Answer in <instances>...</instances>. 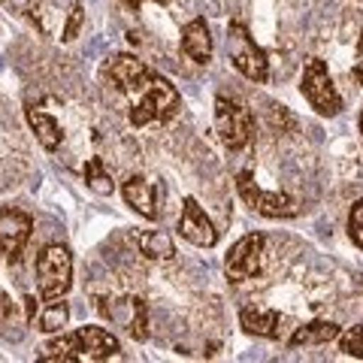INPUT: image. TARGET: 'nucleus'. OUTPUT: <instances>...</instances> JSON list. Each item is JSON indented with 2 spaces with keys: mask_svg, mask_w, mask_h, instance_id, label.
<instances>
[{
  "mask_svg": "<svg viewBox=\"0 0 363 363\" xmlns=\"http://www.w3.org/2000/svg\"><path fill=\"white\" fill-rule=\"evenodd\" d=\"M348 236L357 248H363V197L348 212Z\"/></svg>",
  "mask_w": 363,
  "mask_h": 363,
  "instance_id": "nucleus-22",
  "label": "nucleus"
},
{
  "mask_svg": "<svg viewBox=\"0 0 363 363\" xmlns=\"http://www.w3.org/2000/svg\"><path fill=\"white\" fill-rule=\"evenodd\" d=\"M360 133H363V109H360Z\"/></svg>",
  "mask_w": 363,
  "mask_h": 363,
  "instance_id": "nucleus-29",
  "label": "nucleus"
},
{
  "mask_svg": "<svg viewBox=\"0 0 363 363\" xmlns=\"http://www.w3.org/2000/svg\"><path fill=\"white\" fill-rule=\"evenodd\" d=\"M136 248H140V255L149 257V260H173L176 257V245L164 230L136 233Z\"/></svg>",
  "mask_w": 363,
  "mask_h": 363,
  "instance_id": "nucleus-17",
  "label": "nucleus"
},
{
  "mask_svg": "<svg viewBox=\"0 0 363 363\" xmlns=\"http://www.w3.org/2000/svg\"><path fill=\"white\" fill-rule=\"evenodd\" d=\"M339 336V324L333 321H309L294 330V336L288 339V348H300V345H327L330 339Z\"/></svg>",
  "mask_w": 363,
  "mask_h": 363,
  "instance_id": "nucleus-15",
  "label": "nucleus"
},
{
  "mask_svg": "<svg viewBox=\"0 0 363 363\" xmlns=\"http://www.w3.org/2000/svg\"><path fill=\"white\" fill-rule=\"evenodd\" d=\"M300 91L303 97L309 100V106L318 112V116L333 118L342 112V97L333 85L330 73H327V64L321 58H309L303 67V79H300Z\"/></svg>",
  "mask_w": 363,
  "mask_h": 363,
  "instance_id": "nucleus-6",
  "label": "nucleus"
},
{
  "mask_svg": "<svg viewBox=\"0 0 363 363\" xmlns=\"http://www.w3.org/2000/svg\"><path fill=\"white\" fill-rule=\"evenodd\" d=\"M152 76H155L152 67L130 52H118V55H112V58L104 61V79L116 91H121V94H136V91H143V85L149 82Z\"/></svg>",
  "mask_w": 363,
  "mask_h": 363,
  "instance_id": "nucleus-9",
  "label": "nucleus"
},
{
  "mask_svg": "<svg viewBox=\"0 0 363 363\" xmlns=\"http://www.w3.org/2000/svg\"><path fill=\"white\" fill-rule=\"evenodd\" d=\"M264 245H267V240L260 233H245L242 240H236L224 257L227 281L240 285V281L255 279L260 272V267H264Z\"/></svg>",
  "mask_w": 363,
  "mask_h": 363,
  "instance_id": "nucleus-8",
  "label": "nucleus"
},
{
  "mask_svg": "<svg viewBox=\"0 0 363 363\" xmlns=\"http://www.w3.org/2000/svg\"><path fill=\"white\" fill-rule=\"evenodd\" d=\"M276 109H279V112H272V124H276V128H281V124H285V130L297 128V118H294L285 106H276Z\"/></svg>",
  "mask_w": 363,
  "mask_h": 363,
  "instance_id": "nucleus-24",
  "label": "nucleus"
},
{
  "mask_svg": "<svg viewBox=\"0 0 363 363\" xmlns=\"http://www.w3.org/2000/svg\"><path fill=\"white\" fill-rule=\"evenodd\" d=\"M182 109V97H179V91L176 85L169 82V79L164 76H152L149 82L143 85V94L140 100L130 106L128 112V118L133 128H145V124H161V121H169L176 116V112Z\"/></svg>",
  "mask_w": 363,
  "mask_h": 363,
  "instance_id": "nucleus-2",
  "label": "nucleus"
},
{
  "mask_svg": "<svg viewBox=\"0 0 363 363\" xmlns=\"http://www.w3.org/2000/svg\"><path fill=\"white\" fill-rule=\"evenodd\" d=\"M25 309H28V321L33 324V321H37V300H33V297H25Z\"/></svg>",
  "mask_w": 363,
  "mask_h": 363,
  "instance_id": "nucleus-25",
  "label": "nucleus"
},
{
  "mask_svg": "<svg viewBox=\"0 0 363 363\" xmlns=\"http://www.w3.org/2000/svg\"><path fill=\"white\" fill-rule=\"evenodd\" d=\"M227 52H230L233 67L248 79V82L264 85L269 79L267 52L255 43V37L248 33V28L242 21H230V25H227Z\"/></svg>",
  "mask_w": 363,
  "mask_h": 363,
  "instance_id": "nucleus-4",
  "label": "nucleus"
},
{
  "mask_svg": "<svg viewBox=\"0 0 363 363\" xmlns=\"http://www.w3.org/2000/svg\"><path fill=\"white\" fill-rule=\"evenodd\" d=\"M118 4H124L128 9H140L143 4H149V0H118ZM155 4H167V0H155Z\"/></svg>",
  "mask_w": 363,
  "mask_h": 363,
  "instance_id": "nucleus-26",
  "label": "nucleus"
},
{
  "mask_svg": "<svg viewBox=\"0 0 363 363\" xmlns=\"http://www.w3.org/2000/svg\"><path fill=\"white\" fill-rule=\"evenodd\" d=\"M121 197L124 203L143 218H161V206H157V188L145 176H128L121 182Z\"/></svg>",
  "mask_w": 363,
  "mask_h": 363,
  "instance_id": "nucleus-12",
  "label": "nucleus"
},
{
  "mask_svg": "<svg viewBox=\"0 0 363 363\" xmlns=\"http://www.w3.org/2000/svg\"><path fill=\"white\" fill-rule=\"evenodd\" d=\"M182 52L194 64H209L212 61V33L206 18H191L182 28Z\"/></svg>",
  "mask_w": 363,
  "mask_h": 363,
  "instance_id": "nucleus-13",
  "label": "nucleus"
},
{
  "mask_svg": "<svg viewBox=\"0 0 363 363\" xmlns=\"http://www.w3.org/2000/svg\"><path fill=\"white\" fill-rule=\"evenodd\" d=\"M33 233V218L28 212L13 209V206H0V252L9 264H18L25 255V245L30 242Z\"/></svg>",
  "mask_w": 363,
  "mask_h": 363,
  "instance_id": "nucleus-10",
  "label": "nucleus"
},
{
  "mask_svg": "<svg viewBox=\"0 0 363 363\" xmlns=\"http://www.w3.org/2000/svg\"><path fill=\"white\" fill-rule=\"evenodd\" d=\"M121 351L118 339L104 327H82V330L64 333L45 345L43 363H82V360H109Z\"/></svg>",
  "mask_w": 363,
  "mask_h": 363,
  "instance_id": "nucleus-1",
  "label": "nucleus"
},
{
  "mask_svg": "<svg viewBox=\"0 0 363 363\" xmlns=\"http://www.w3.org/2000/svg\"><path fill=\"white\" fill-rule=\"evenodd\" d=\"M215 133L230 152H242L255 143V116L240 100L218 94L215 97Z\"/></svg>",
  "mask_w": 363,
  "mask_h": 363,
  "instance_id": "nucleus-3",
  "label": "nucleus"
},
{
  "mask_svg": "<svg viewBox=\"0 0 363 363\" xmlns=\"http://www.w3.org/2000/svg\"><path fill=\"white\" fill-rule=\"evenodd\" d=\"M28 124H30V130L37 133V143L43 145L45 152H55V149L61 145L64 133H61L58 121H55L49 112H43V109H28Z\"/></svg>",
  "mask_w": 363,
  "mask_h": 363,
  "instance_id": "nucleus-16",
  "label": "nucleus"
},
{
  "mask_svg": "<svg viewBox=\"0 0 363 363\" xmlns=\"http://www.w3.org/2000/svg\"><path fill=\"white\" fill-rule=\"evenodd\" d=\"M67 321H70V306H67L61 297H52L43 306V312L37 315V330L40 333H61Z\"/></svg>",
  "mask_w": 363,
  "mask_h": 363,
  "instance_id": "nucleus-18",
  "label": "nucleus"
},
{
  "mask_svg": "<svg viewBox=\"0 0 363 363\" xmlns=\"http://www.w3.org/2000/svg\"><path fill=\"white\" fill-rule=\"evenodd\" d=\"M351 76H354L357 82L363 85V58H357V64H354V70H351Z\"/></svg>",
  "mask_w": 363,
  "mask_h": 363,
  "instance_id": "nucleus-27",
  "label": "nucleus"
},
{
  "mask_svg": "<svg viewBox=\"0 0 363 363\" xmlns=\"http://www.w3.org/2000/svg\"><path fill=\"white\" fill-rule=\"evenodd\" d=\"M339 351L348 357H360L363 360V324L351 327V330H345L342 336H339Z\"/></svg>",
  "mask_w": 363,
  "mask_h": 363,
  "instance_id": "nucleus-21",
  "label": "nucleus"
},
{
  "mask_svg": "<svg viewBox=\"0 0 363 363\" xmlns=\"http://www.w3.org/2000/svg\"><path fill=\"white\" fill-rule=\"evenodd\" d=\"M240 324L248 336H260V339H279V330H281L279 312L267 309V306H245L240 312Z\"/></svg>",
  "mask_w": 363,
  "mask_h": 363,
  "instance_id": "nucleus-14",
  "label": "nucleus"
},
{
  "mask_svg": "<svg viewBox=\"0 0 363 363\" xmlns=\"http://www.w3.org/2000/svg\"><path fill=\"white\" fill-rule=\"evenodd\" d=\"M236 191L245 200V206H252L264 218H294L300 212L291 194H285V191H264L248 169L236 173Z\"/></svg>",
  "mask_w": 363,
  "mask_h": 363,
  "instance_id": "nucleus-7",
  "label": "nucleus"
},
{
  "mask_svg": "<svg viewBox=\"0 0 363 363\" xmlns=\"http://www.w3.org/2000/svg\"><path fill=\"white\" fill-rule=\"evenodd\" d=\"M179 236L197 248H212L218 242V230H215L206 209L194 197H185V206H182V215H179Z\"/></svg>",
  "mask_w": 363,
  "mask_h": 363,
  "instance_id": "nucleus-11",
  "label": "nucleus"
},
{
  "mask_svg": "<svg viewBox=\"0 0 363 363\" xmlns=\"http://www.w3.org/2000/svg\"><path fill=\"white\" fill-rule=\"evenodd\" d=\"M128 330L136 342H145L149 339V306L143 297H128Z\"/></svg>",
  "mask_w": 363,
  "mask_h": 363,
  "instance_id": "nucleus-20",
  "label": "nucleus"
},
{
  "mask_svg": "<svg viewBox=\"0 0 363 363\" xmlns=\"http://www.w3.org/2000/svg\"><path fill=\"white\" fill-rule=\"evenodd\" d=\"M357 58H363V30H360V40H357Z\"/></svg>",
  "mask_w": 363,
  "mask_h": 363,
  "instance_id": "nucleus-28",
  "label": "nucleus"
},
{
  "mask_svg": "<svg viewBox=\"0 0 363 363\" xmlns=\"http://www.w3.org/2000/svg\"><path fill=\"white\" fill-rule=\"evenodd\" d=\"M82 21H85V6H82V4H73L70 18H67V25H64L61 40H64V43H73V40L79 37V30H82Z\"/></svg>",
  "mask_w": 363,
  "mask_h": 363,
  "instance_id": "nucleus-23",
  "label": "nucleus"
},
{
  "mask_svg": "<svg viewBox=\"0 0 363 363\" xmlns=\"http://www.w3.org/2000/svg\"><path fill=\"white\" fill-rule=\"evenodd\" d=\"M37 288L45 300L64 297L73 285V257L67 245H45L37 255Z\"/></svg>",
  "mask_w": 363,
  "mask_h": 363,
  "instance_id": "nucleus-5",
  "label": "nucleus"
},
{
  "mask_svg": "<svg viewBox=\"0 0 363 363\" xmlns=\"http://www.w3.org/2000/svg\"><path fill=\"white\" fill-rule=\"evenodd\" d=\"M82 176H85V185L94 191V194H100V197H106V194H112V191H116V182H112L109 169H106V164H104V157H88Z\"/></svg>",
  "mask_w": 363,
  "mask_h": 363,
  "instance_id": "nucleus-19",
  "label": "nucleus"
}]
</instances>
